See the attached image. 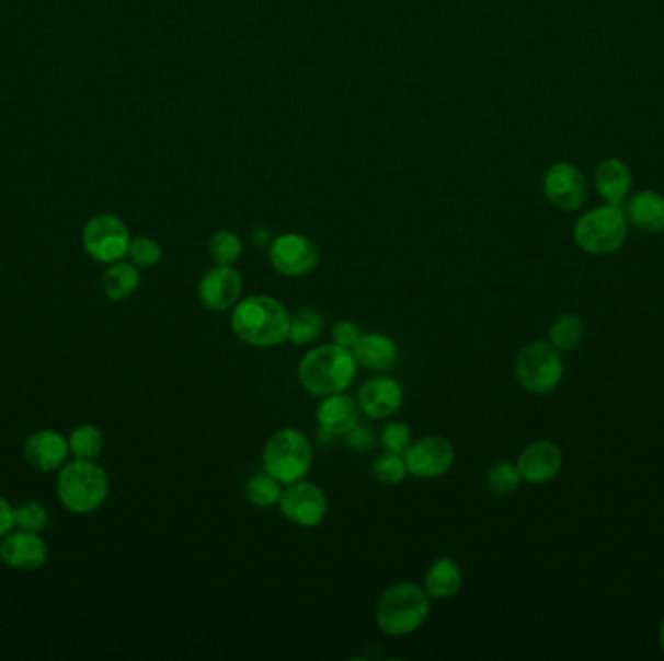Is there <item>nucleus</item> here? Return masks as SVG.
<instances>
[{
    "instance_id": "21",
    "label": "nucleus",
    "mask_w": 664,
    "mask_h": 661,
    "mask_svg": "<svg viewBox=\"0 0 664 661\" xmlns=\"http://www.w3.org/2000/svg\"><path fill=\"white\" fill-rule=\"evenodd\" d=\"M595 187L600 198H605L610 206H620L626 196L630 195L631 173L628 165L616 158L598 163Z\"/></svg>"
},
{
    "instance_id": "27",
    "label": "nucleus",
    "mask_w": 664,
    "mask_h": 661,
    "mask_svg": "<svg viewBox=\"0 0 664 661\" xmlns=\"http://www.w3.org/2000/svg\"><path fill=\"white\" fill-rule=\"evenodd\" d=\"M70 454L78 460H95L103 450V434L95 425H78L69 437Z\"/></svg>"
},
{
    "instance_id": "6",
    "label": "nucleus",
    "mask_w": 664,
    "mask_h": 661,
    "mask_svg": "<svg viewBox=\"0 0 664 661\" xmlns=\"http://www.w3.org/2000/svg\"><path fill=\"white\" fill-rule=\"evenodd\" d=\"M575 243L588 255H610L626 243L628 220L620 206H600L585 213L573 228Z\"/></svg>"
},
{
    "instance_id": "15",
    "label": "nucleus",
    "mask_w": 664,
    "mask_h": 661,
    "mask_svg": "<svg viewBox=\"0 0 664 661\" xmlns=\"http://www.w3.org/2000/svg\"><path fill=\"white\" fill-rule=\"evenodd\" d=\"M404 392L391 376H375L359 389L358 404L364 416L369 419H389L402 406Z\"/></svg>"
},
{
    "instance_id": "22",
    "label": "nucleus",
    "mask_w": 664,
    "mask_h": 661,
    "mask_svg": "<svg viewBox=\"0 0 664 661\" xmlns=\"http://www.w3.org/2000/svg\"><path fill=\"white\" fill-rule=\"evenodd\" d=\"M460 585H462V572L459 565L449 557L437 559L427 568L424 590L430 598L449 600L453 595L459 594Z\"/></svg>"
},
{
    "instance_id": "23",
    "label": "nucleus",
    "mask_w": 664,
    "mask_h": 661,
    "mask_svg": "<svg viewBox=\"0 0 664 661\" xmlns=\"http://www.w3.org/2000/svg\"><path fill=\"white\" fill-rule=\"evenodd\" d=\"M138 286H140V274L133 263L117 260V263L107 264V270L103 271V293L111 301H125L137 291Z\"/></svg>"
},
{
    "instance_id": "34",
    "label": "nucleus",
    "mask_w": 664,
    "mask_h": 661,
    "mask_svg": "<svg viewBox=\"0 0 664 661\" xmlns=\"http://www.w3.org/2000/svg\"><path fill=\"white\" fill-rule=\"evenodd\" d=\"M379 441V434L375 432L369 424L354 425L346 434H344V444L356 452H369L375 449Z\"/></svg>"
},
{
    "instance_id": "5",
    "label": "nucleus",
    "mask_w": 664,
    "mask_h": 661,
    "mask_svg": "<svg viewBox=\"0 0 664 661\" xmlns=\"http://www.w3.org/2000/svg\"><path fill=\"white\" fill-rule=\"evenodd\" d=\"M263 466L282 485L296 484L311 472L313 447L298 429H281L264 444Z\"/></svg>"
},
{
    "instance_id": "31",
    "label": "nucleus",
    "mask_w": 664,
    "mask_h": 661,
    "mask_svg": "<svg viewBox=\"0 0 664 661\" xmlns=\"http://www.w3.org/2000/svg\"><path fill=\"white\" fill-rule=\"evenodd\" d=\"M485 479H488L490 491L497 495V497H505V495L517 491L520 482H523L519 467L513 466L510 462H500V464L490 467Z\"/></svg>"
},
{
    "instance_id": "33",
    "label": "nucleus",
    "mask_w": 664,
    "mask_h": 661,
    "mask_svg": "<svg viewBox=\"0 0 664 661\" xmlns=\"http://www.w3.org/2000/svg\"><path fill=\"white\" fill-rule=\"evenodd\" d=\"M379 441H381L385 452L404 456V452L412 444V432H410L409 425L392 421V424L385 425L383 431L379 434Z\"/></svg>"
},
{
    "instance_id": "3",
    "label": "nucleus",
    "mask_w": 664,
    "mask_h": 661,
    "mask_svg": "<svg viewBox=\"0 0 664 661\" xmlns=\"http://www.w3.org/2000/svg\"><path fill=\"white\" fill-rule=\"evenodd\" d=\"M57 499L75 514H92L110 497V477L94 460H72L60 467Z\"/></svg>"
},
{
    "instance_id": "25",
    "label": "nucleus",
    "mask_w": 664,
    "mask_h": 661,
    "mask_svg": "<svg viewBox=\"0 0 664 661\" xmlns=\"http://www.w3.org/2000/svg\"><path fill=\"white\" fill-rule=\"evenodd\" d=\"M281 482H276L273 475L263 469L249 477L248 485H245V497L256 509H271L281 500Z\"/></svg>"
},
{
    "instance_id": "16",
    "label": "nucleus",
    "mask_w": 664,
    "mask_h": 661,
    "mask_svg": "<svg viewBox=\"0 0 664 661\" xmlns=\"http://www.w3.org/2000/svg\"><path fill=\"white\" fill-rule=\"evenodd\" d=\"M69 439L53 429H42L27 437L24 459L39 472H57L69 460Z\"/></svg>"
},
{
    "instance_id": "13",
    "label": "nucleus",
    "mask_w": 664,
    "mask_h": 661,
    "mask_svg": "<svg viewBox=\"0 0 664 661\" xmlns=\"http://www.w3.org/2000/svg\"><path fill=\"white\" fill-rule=\"evenodd\" d=\"M243 291V278L236 268L220 266L205 271L198 281V301L206 311L226 313L238 305Z\"/></svg>"
},
{
    "instance_id": "9",
    "label": "nucleus",
    "mask_w": 664,
    "mask_h": 661,
    "mask_svg": "<svg viewBox=\"0 0 664 661\" xmlns=\"http://www.w3.org/2000/svg\"><path fill=\"white\" fill-rule=\"evenodd\" d=\"M268 260L274 270L286 278H301L316 270L321 253L316 243L299 233H286L273 239L268 246Z\"/></svg>"
},
{
    "instance_id": "11",
    "label": "nucleus",
    "mask_w": 664,
    "mask_h": 661,
    "mask_svg": "<svg viewBox=\"0 0 664 661\" xmlns=\"http://www.w3.org/2000/svg\"><path fill=\"white\" fill-rule=\"evenodd\" d=\"M457 452L445 437H424L412 442L404 452L409 474L416 479H435L451 469Z\"/></svg>"
},
{
    "instance_id": "18",
    "label": "nucleus",
    "mask_w": 664,
    "mask_h": 661,
    "mask_svg": "<svg viewBox=\"0 0 664 661\" xmlns=\"http://www.w3.org/2000/svg\"><path fill=\"white\" fill-rule=\"evenodd\" d=\"M359 416L362 409L358 402L344 396L342 392L324 396L316 411L317 424L321 427V431L331 437H344L354 425L359 424Z\"/></svg>"
},
{
    "instance_id": "2",
    "label": "nucleus",
    "mask_w": 664,
    "mask_h": 661,
    "mask_svg": "<svg viewBox=\"0 0 664 661\" xmlns=\"http://www.w3.org/2000/svg\"><path fill=\"white\" fill-rule=\"evenodd\" d=\"M356 373L358 363L352 351L334 341L307 351L298 367L299 384L319 398L346 391Z\"/></svg>"
},
{
    "instance_id": "19",
    "label": "nucleus",
    "mask_w": 664,
    "mask_h": 661,
    "mask_svg": "<svg viewBox=\"0 0 664 661\" xmlns=\"http://www.w3.org/2000/svg\"><path fill=\"white\" fill-rule=\"evenodd\" d=\"M626 220L641 233H663L664 231V196L655 190H639L631 196L626 208Z\"/></svg>"
},
{
    "instance_id": "14",
    "label": "nucleus",
    "mask_w": 664,
    "mask_h": 661,
    "mask_svg": "<svg viewBox=\"0 0 664 661\" xmlns=\"http://www.w3.org/2000/svg\"><path fill=\"white\" fill-rule=\"evenodd\" d=\"M49 547L39 534L16 530L0 540V560L7 567L22 572H34L47 563Z\"/></svg>"
},
{
    "instance_id": "37",
    "label": "nucleus",
    "mask_w": 664,
    "mask_h": 661,
    "mask_svg": "<svg viewBox=\"0 0 664 661\" xmlns=\"http://www.w3.org/2000/svg\"><path fill=\"white\" fill-rule=\"evenodd\" d=\"M251 237H253V241H255L256 245L259 246H271V243H273L271 233L264 230V228H259V230L253 231V235H251Z\"/></svg>"
},
{
    "instance_id": "32",
    "label": "nucleus",
    "mask_w": 664,
    "mask_h": 661,
    "mask_svg": "<svg viewBox=\"0 0 664 661\" xmlns=\"http://www.w3.org/2000/svg\"><path fill=\"white\" fill-rule=\"evenodd\" d=\"M128 256L137 268H152L162 260V246L152 237L130 239Z\"/></svg>"
},
{
    "instance_id": "30",
    "label": "nucleus",
    "mask_w": 664,
    "mask_h": 661,
    "mask_svg": "<svg viewBox=\"0 0 664 661\" xmlns=\"http://www.w3.org/2000/svg\"><path fill=\"white\" fill-rule=\"evenodd\" d=\"M371 474L379 484L385 485H399L407 479L409 475V467L404 462V456L401 454H391V452H385L379 459L374 460L371 464Z\"/></svg>"
},
{
    "instance_id": "29",
    "label": "nucleus",
    "mask_w": 664,
    "mask_h": 661,
    "mask_svg": "<svg viewBox=\"0 0 664 661\" xmlns=\"http://www.w3.org/2000/svg\"><path fill=\"white\" fill-rule=\"evenodd\" d=\"M49 526V512L37 500H26L14 507V527L39 534Z\"/></svg>"
},
{
    "instance_id": "7",
    "label": "nucleus",
    "mask_w": 664,
    "mask_h": 661,
    "mask_svg": "<svg viewBox=\"0 0 664 661\" xmlns=\"http://www.w3.org/2000/svg\"><path fill=\"white\" fill-rule=\"evenodd\" d=\"M515 379L530 394H548L563 379L560 349L550 341H533L520 349L515 361Z\"/></svg>"
},
{
    "instance_id": "10",
    "label": "nucleus",
    "mask_w": 664,
    "mask_h": 661,
    "mask_svg": "<svg viewBox=\"0 0 664 661\" xmlns=\"http://www.w3.org/2000/svg\"><path fill=\"white\" fill-rule=\"evenodd\" d=\"M278 509L282 517L290 520L294 526L316 527L327 517L329 502L321 487L301 479L296 484L286 485L278 500Z\"/></svg>"
},
{
    "instance_id": "26",
    "label": "nucleus",
    "mask_w": 664,
    "mask_h": 661,
    "mask_svg": "<svg viewBox=\"0 0 664 661\" xmlns=\"http://www.w3.org/2000/svg\"><path fill=\"white\" fill-rule=\"evenodd\" d=\"M323 314L316 309H299L290 316V341L306 346L323 334Z\"/></svg>"
},
{
    "instance_id": "17",
    "label": "nucleus",
    "mask_w": 664,
    "mask_h": 661,
    "mask_svg": "<svg viewBox=\"0 0 664 661\" xmlns=\"http://www.w3.org/2000/svg\"><path fill=\"white\" fill-rule=\"evenodd\" d=\"M520 477L533 485L552 482L562 469V452L550 441H535L520 452Z\"/></svg>"
},
{
    "instance_id": "20",
    "label": "nucleus",
    "mask_w": 664,
    "mask_h": 661,
    "mask_svg": "<svg viewBox=\"0 0 664 661\" xmlns=\"http://www.w3.org/2000/svg\"><path fill=\"white\" fill-rule=\"evenodd\" d=\"M350 351L356 359V363L375 373L389 371L399 357L397 344L385 334H364Z\"/></svg>"
},
{
    "instance_id": "12",
    "label": "nucleus",
    "mask_w": 664,
    "mask_h": 661,
    "mask_svg": "<svg viewBox=\"0 0 664 661\" xmlns=\"http://www.w3.org/2000/svg\"><path fill=\"white\" fill-rule=\"evenodd\" d=\"M545 195L563 212H575L587 202V178L571 163H556L546 171Z\"/></svg>"
},
{
    "instance_id": "1",
    "label": "nucleus",
    "mask_w": 664,
    "mask_h": 661,
    "mask_svg": "<svg viewBox=\"0 0 664 661\" xmlns=\"http://www.w3.org/2000/svg\"><path fill=\"white\" fill-rule=\"evenodd\" d=\"M290 316L278 299L251 295L233 306L231 332L253 348H274L290 339Z\"/></svg>"
},
{
    "instance_id": "24",
    "label": "nucleus",
    "mask_w": 664,
    "mask_h": 661,
    "mask_svg": "<svg viewBox=\"0 0 664 661\" xmlns=\"http://www.w3.org/2000/svg\"><path fill=\"white\" fill-rule=\"evenodd\" d=\"M583 336H585V324L577 314L558 316L548 332L550 344L560 351H571V349L577 348Z\"/></svg>"
},
{
    "instance_id": "28",
    "label": "nucleus",
    "mask_w": 664,
    "mask_h": 661,
    "mask_svg": "<svg viewBox=\"0 0 664 661\" xmlns=\"http://www.w3.org/2000/svg\"><path fill=\"white\" fill-rule=\"evenodd\" d=\"M208 253L220 266H231L243 255V243L233 231L220 230L208 241Z\"/></svg>"
},
{
    "instance_id": "4",
    "label": "nucleus",
    "mask_w": 664,
    "mask_h": 661,
    "mask_svg": "<svg viewBox=\"0 0 664 661\" xmlns=\"http://www.w3.org/2000/svg\"><path fill=\"white\" fill-rule=\"evenodd\" d=\"M432 598L422 585L394 584L385 590L375 607L377 627L387 636H409L426 623Z\"/></svg>"
},
{
    "instance_id": "35",
    "label": "nucleus",
    "mask_w": 664,
    "mask_h": 661,
    "mask_svg": "<svg viewBox=\"0 0 664 661\" xmlns=\"http://www.w3.org/2000/svg\"><path fill=\"white\" fill-rule=\"evenodd\" d=\"M359 338H362V332H359L356 324L350 323V321L334 324V328H332V341L339 344L342 348H354Z\"/></svg>"
},
{
    "instance_id": "36",
    "label": "nucleus",
    "mask_w": 664,
    "mask_h": 661,
    "mask_svg": "<svg viewBox=\"0 0 664 661\" xmlns=\"http://www.w3.org/2000/svg\"><path fill=\"white\" fill-rule=\"evenodd\" d=\"M14 530V509L9 500L0 495V540Z\"/></svg>"
},
{
    "instance_id": "38",
    "label": "nucleus",
    "mask_w": 664,
    "mask_h": 661,
    "mask_svg": "<svg viewBox=\"0 0 664 661\" xmlns=\"http://www.w3.org/2000/svg\"><path fill=\"white\" fill-rule=\"evenodd\" d=\"M659 638H661V646H663V650H664V621H663V625H661V633H659Z\"/></svg>"
},
{
    "instance_id": "8",
    "label": "nucleus",
    "mask_w": 664,
    "mask_h": 661,
    "mask_svg": "<svg viewBox=\"0 0 664 661\" xmlns=\"http://www.w3.org/2000/svg\"><path fill=\"white\" fill-rule=\"evenodd\" d=\"M85 255L95 263L113 264L128 255L130 233L127 223L115 213H98L90 218L82 231Z\"/></svg>"
}]
</instances>
